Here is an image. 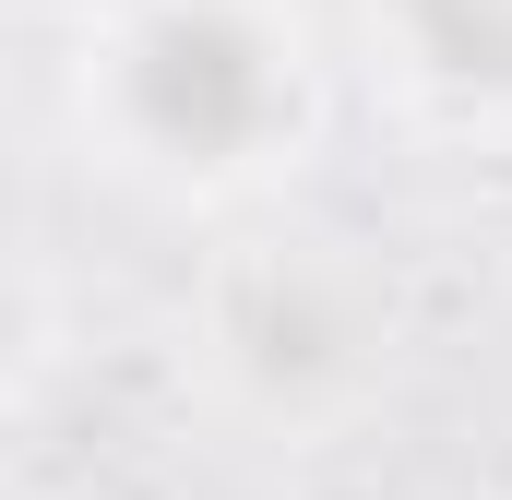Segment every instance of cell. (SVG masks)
<instances>
[{
  "mask_svg": "<svg viewBox=\"0 0 512 500\" xmlns=\"http://www.w3.org/2000/svg\"><path fill=\"white\" fill-rule=\"evenodd\" d=\"M0 346H12V286H0Z\"/></svg>",
  "mask_w": 512,
  "mask_h": 500,
  "instance_id": "3957f363",
  "label": "cell"
},
{
  "mask_svg": "<svg viewBox=\"0 0 512 500\" xmlns=\"http://www.w3.org/2000/svg\"><path fill=\"white\" fill-rule=\"evenodd\" d=\"M131 108H143V131L167 155L215 167V155H239V143L274 131V60H262L251 24H227V12H167L131 48Z\"/></svg>",
  "mask_w": 512,
  "mask_h": 500,
  "instance_id": "6da1fadb",
  "label": "cell"
},
{
  "mask_svg": "<svg viewBox=\"0 0 512 500\" xmlns=\"http://www.w3.org/2000/svg\"><path fill=\"white\" fill-rule=\"evenodd\" d=\"M417 36L441 72L465 84H512V0H417Z\"/></svg>",
  "mask_w": 512,
  "mask_h": 500,
  "instance_id": "7a4b0ae2",
  "label": "cell"
}]
</instances>
